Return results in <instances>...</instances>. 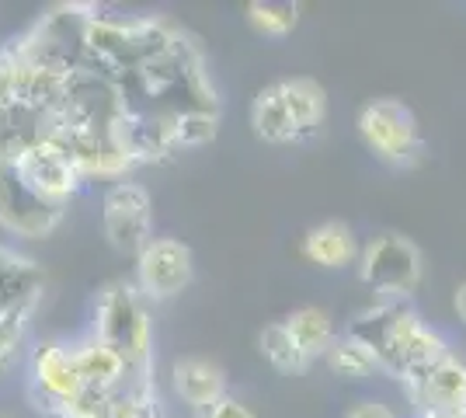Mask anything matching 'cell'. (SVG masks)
<instances>
[{
	"mask_svg": "<svg viewBox=\"0 0 466 418\" xmlns=\"http://www.w3.org/2000/svg\"><path fill=\"white\" fill-rule=\"evenodd\" d=\"M42 297V272L28 259L0 248V311L28 318Z\"/></svg>",
	"mask_w": 466,
	"mask_h": 418,
	"instance_id": "cell-12",
	"label": "cell"
},
{
	"mask_svg": "<svg viewBox=\"0 0 466 418\" xmlns=\"http://www.w3.org/2000/svg\"><path fill=\"white\" fill-rule=\"evenodd\" d=\"M0 418H11V415H4V412H0Z\"/></svg>",
	"mask_w": 466,
	"mask_h": 418,
	"instance_id": "cell-27",
	"label": "cell"
},
{
	"mask_svg": "<svg viewBox=\"0 0 466 418\" xmlns=\"http://www.w3.org/2000/svg\"><path fill=\"white\" fill-rule=\"evenodd\" d=\"M279 91L286 98L292 122L299 129V139H310L320 133V126L328 119V91L313 77H286L279 80Z\"/></svg>",
	"mask_w": 466,
	"mask_h": 418,
	"instance_id": "cell-15",
	"label": "cell"
},
{
	"mask_svg": "<svg viewBox=\"0 0 466 418\" xmlns=\"http://www.w3.org/2000/svg\"><path fill=\"white\" fill-rule=\"evenodd\" d=\"M59 219H63V209L39 202L7 164H0V223L7 230H15L21 238H42L56 230Z\"/></svg>",
	"mask_w": 466,
	"mask_h": 418,
	"instance_id": "cell-10",
	"label": "cell"
},
{
	"mask_svg": "<svg viewBox=\"0 0 466 418\" xmlns=\"http://www.w3.org/2000/svg\"><path fill=\"white\" fill-rule=\"evenodd\" d=\"M286 328H289L292 339L299 342V349L310 359L328 356V349L338 339L334 335V324H330V318L320 307H299V311H292L289 318H286Z\"/></svg>",
	"mask_w": 466,
	"mask_h": 418,
	"instance_id": "cell-18",
	"label": "cell"
},
{
	"mask_svg": "<svg viewBox=\"0 0 466 418\" xmlns=\"http://www.w3.org/2000/svg\"><path fill=\"white\" fill-rule=\"evenodd\" d=\"M425 279L421 248L404 234H376L359 255V282L372 290L376 303H408Z\"/></svg>",
	"mask_w": 466,
	"mask_h": 418,
	"instance_id": "cell-3",
	"label": "cell"
},
{
	"mask_svg": "<svg viewBox=\"0 0 466 418\" xmlns=\"http://www.w3.org/2000/svg\"><path fill=\"white\" fill-rule=\"evenodd\" d=\"M171 377H175L177 398L195 412H202V415L213 408L216 401L227 398V377L209 359H177Z\"/></svg>",
	"mask_w": 466,
	"mask_h": 418,
	"instance_id": "cell-13",
	"label": "cell"
},
{
	"mask_svg": "<svg viewBox=\"0 0 466 418\" xmlns=\"http://www.w3.org/2000/svg\"><path fill=\"white\" fill-rule=\"evenodd\" d=\"M349 335L366 342L380 359V370L404 387L449 356L446 339L428 328L408 303H372L349 324Z\"/></svg>",
	"mask_w": 466,
	"mask_h": 418,
	"instance_id": "cell-1",
	"label": "cell"
},
{
	"mask_svg": "<svg viewBox=\"0 0 466 418\" xmlns=\"http://www.w3.org/2000/svg\"><path fill=\"white\" fill-rule=\"evenodd\" d=\"M219 133V112H202V108H192V112H181L175 119V150L177 147H206L209 139H216Z\"/></svg>",
	"mask_w": 466,
	"mask_h": 418,
	"instance_id": "cell-22",
	"label": "cell"
},
{
	"mask_svg": "<svg viewBox=\"0 0 466 418\" xmlns=\"http://www.w3.org/2000/svg\"><path fill=\"white\" fill-rule=\"evenodd\" d=\"M21 331H25V318L11 314V311H0V366L15 356V345H18Z\"/></svg>",
	"mask_w": 466,
	"mask_h": 418,
	"instance_id": "cell-23",
	"label": "cell"
},
{
	"mask_svg": "<svg viewBox=\"0 0 466 418\" xmlns=\"http://www.w3.org/2000/svg\"><path fill=\"white\" fill-rule=\"evenodd\" d=\"M95 339L112 345L129 366V394L154 391V331L143 307V293L133 282H108L97 297Z\"/></svg>",
	"mask_w": 466,
	"mask_h": 418,
	"instance_id": "cell-2",
	"label": "cell"
},
{
	"mask_svg": "<svg viewBox=\"0 0 466 418\" xmlns=\"http://www.w3.org/2000/svg\"><path fill=\"white\" fill-rule=\"evenodd\" d=\"M248 21L254 32L282 39L299 25V4H279V0H251L248 4Z\"/></svg>",
	"mask_w": 466,
	"mask_h": 418,
	"instance_id": "cell-20",
	"label": "cell"
},
{
	"mask_svg": "<svg viewBox=\"0 0 466 418\" xmlns=\"http://www.w3.org/2000/svg\"><path fill=\"white\" fill-rule=\"evenodd\" d=\"M70 418H139V404L129 391H116V394H101V391H87L74 404Z\"/></svg>",
	"mask_w": 466,
	"mask_h": 418,
	"instance_id": "cell-21",
	"label": "cell"
},
{
	"mask_svg": "<svg viewBox=\"0 0 466 418\" xmlns=\"http://www.w3.org/2000/svg\"><path fill=\"white\" fill-rule=\"evenodd\" d=\"M408 398L418 404L421 415L431 418H466V362L456 352L439 359L428 373L410 380Z\"/></svg>",
	"mask_w": 466,
	"mask_h": 418,
	"instance_id": "cell-9",
	"label": "cell"
},
{
	"mask_svg": "<svg viewBox=\"0 0 466 418\" xmlns=\"http://www.w3.org/2000/svg\"><path fill=\"white\" fill-rule=\"evenodd\" d=\"M359 137L376 160L390 168H414L425 158V139L418 119L400 98H372L359 108Z\"/></svg>",
	"mask_w": 466,
	"mask_h": 418,
	"instance_id": "cell-4",
	"label": "cell"
},
{
	"mask_svg": "<svg viewBox=\"0 0 466 418\" xmlns=\"http://www.w3.org/2000/svg\"><path fill=\"white\" fill-rule=\"evenodd\" d=\"M359 255L362 251L355 244V234H351L349 223H341V219L317 223L303 238V259L310 261V265H320V269H345Z\"/></svg>",
	"mask_w": 466,
	"mask_h": 418,
	"instance_id": "cell-14",
	"label": "cell"
},
{
	"mask_svg": "<svg viewBox=\"0 0 466 418\" xmlns=\"http://www.w3.org/2000/svg\"><path fill=\"white\" fill-rule=\"evenodd\" d=\"M18 181L35 196L39 202L53 209H66V202L74 199L80 185V168L66 158V150H59L56 143H28L18 158L7 164Z\"/></svg>",
	"mask_w": 466,
	"mask_h": 418,
	"instance_id": "cell-7",
	"label": "cell"
},
{
	"mask_svg": "<svg viewBox=\"0 0 466 418\" xmlns=\"http://www.w3.org/2000/svg\"><path fill=\"white\" fill-rule=\"evenodd\" d=\"M206 418H254V412L244 404V401H237V398H230V394H227V398L216 401L213 408L206 412Z\"/></svg>",
	"mask_w": 466,
	"mask_h": 418,
	"instance_id": "cell-24",
	"label": "cell"
},
{
	"mask_svg": "<svg viewBox=\"0 0 466 418\" xmlns=\"http://www.w3.org/2000/svg\"><path fill=\"white\" fill-rule=\"evenodd\" d=\"M258 345H261L265 359L272 362L279 373H307V366L313 362V359L299 349V342L292 339V331L286 328V321L265 324L261 335H258Z\"/></svg>",
	"mask_w": 466,
	"mask_h": 418,
	"instance_id": "cell-17",
	"label": "cell"
},
{
	"mask_svg": "<svg viewBox=\"0 0 466 418\" xmlns=\"http://www.w3.org/2000/svg\"><path fill=\"white\" fill-rule=\"evenodd\" d=\"M251 126L254 137L272 143V147H286V143H299V129L292 122L289 108H286V98L279 91V84H268L261 87L251 101Z\"/></svg>",
	"mask_w": 466,
	"mask_h": 418,
	"instance_id": "cell-16",
	"label": "cell"
},
{
	"mask_svg": "<svg viewBox=\"0 0 466 418\" xmlns=\"http://www.w3.org/2000/svg\"><path fill=\"white\" fill-rule=\"evenodd\" d=\"M324 359H328L330 370L345 380H366V377H372V373H380V359H376V352H372L362 339L349 335V331L334 339V345L328 349V356Z\"/></svg>",
	"mask_w": 466,
	"mask_h": 418,
	"instance_id": "cell-19",
	"label": "cell"
},
{
	"mask_svg": "<svg viewBox=\"0 0 466 418\" xmlns=\"http://www.w3.org/2000/svg\"><path fill=\"white\" fill-rule=\"evenodd\" d=\"M195 276L192 248L177 238H154L137 259V286L147 300L177 297Z\"/></svg>",
	"mask_w": 466,
	"mask_h": 418,
	"instance_id": "cell-8",
	"label": "cell"
},
{
	"mask_svg": "<svg viewBox=\"0 0 466 418\" xmlns=\"http://www.w3.org/2000/svg\"><path fill=\"white\" fill-rule=\"evenodd\" d=\"M101 223H105V238L118 255L139 259L154 240L150 238V227H154L150 192L137 181H116L101 202Z\"/></svg>",
	"mask_w": 466,
	"mask_h": 418,
	"instance_id": "cell-6",
	"label": "cell"
},
{
	"mask_svg": "<svg viewBox=\"0 0 466 418\" xmlns=\"http://www.w3.org/2000/svg\"><path fill=\"white\" fill-rule=\"evenodd\" d=\"M349 418H397L393 412H390L387 404H376V401H366V404H359L355 412H351Z\"/></svg>",
	"mask_w": 466,
	"mask_h": 418,
	"instance_id": "cell-25",
	"label": "cell"
},
{
	"mask_svg": "<svg viewBox=\"0 0 466 418\" xmlns=\"http://www.w3.org/2000/svg\"><path fill=\"white\" fill-rule=\"evenodd\" d=\"M452 307H456L460 321L466 324V282H460V290H456V297H452Z\"/></svg>",
	"mask_w": 466,
	"mask_h": 418,
	"instance_id": "cell-26",
	"label": "cell"
},
{
	"mask_svg": "<svg viewBox=\"0 0 466 418\" xmlns=\"http://www.w3.org/2000/svg\"><path fill=\"white\" fill-rule=\"evenodd\" d=\"M74 356H77L80 377L87 391H101V394H116L129 387V366L126 359L118 356L112 345H105L101 339H84L74 345Z\"/></svg>",
	"mask_w": 466,
	"mask_h": 418,
	"instance_id": "cell-11",
	"label": "cell"
},
{
	"mask_svg": "<svg viewBox=\"0 0 466 418\" xmlns=\"http://www.w3.org/2000/svg\"><path fill=\"white\" fill-rule=\"evenodd\" d=\"M28 394L35 401L39 412L70 418L74 404L84 394V377H80L74 345L63 342H46L32 352L28 366Z\"/></svg>",
	"mask_w": 466,
	"mask_h": 418,
	"instance_id": "cell-5",
	"label": "cell"
}]
</instances>
